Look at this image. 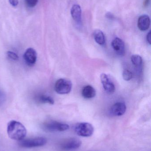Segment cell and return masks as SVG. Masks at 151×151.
Segmentation results:
<instances>
[{
	"label": "cell",
	"mask_w": 151,
	"mask_h": 151,
	"mask_svg": "<svg viewBox=\"0 0 151 151\" xmlns=\"http://www.w3.org/2000/svg\"><path fill=\"white\" fill-rule=\"evenodd\" d=\"M7 131L9 137L15 141H22L27 134L26 129L25 126L17 121H11L8 123Z\"/></svg>",
	"instance_id": "cell-1"
},
{
	"label": "cell",
	"mask_w": 151,
	"mask_h": 151,
	"mask_svg": "<svg viewBox=\"0 0 151 151\" xmlns=\"http://www.w3.org/2000/svg\"><path fill=\"white\" fill-rule=\"evenodd\" d=\"M74 131L78 135L83 137H89L93 135L94 128L87 122L78 123L74 127Z\"/></svg>",
	"instance_id": "cell-2"
},
{
	"label": "cell",
	"mask_w": 151,
	"mask_h": 151,
	"mask_svg": "<svg viewBox=\"0 0 151 151\" xmlns=\"http://www.w3.org/2000/svg\"><path fill=\"white\" fill-rule=\"evenodd\" d=\"M69 126L66 123L51 120L43 123V128L48 132H63L69 129Z\"/></svg>",
	"instance_id": "cell-3"
},
{
	"label": "cell",
	"mask_w": 151,
	"mask_h": 151,
	"mask_svg": "<svg viewBox=\"0 0 151 151\" xmlns=\"http://www.w3.org/2000/svg\"><path fill=\"white\" fill-rule=\"evenodd\" d=\"M72 87V84L70 80L65 78H61L56 82L55 90L58 94L64 95L71 92Z\"/></svg>",
	"instance_id": "cell-4"
},
{
	"label": "cell",
	"mask_w": 151,
	"mask_h": 151,
	"mask_svg": "<svg viewBox=\"0 0 151 151\" xmlns=\"http://www.w3.org/2000/svg\"><path fill=\"white\" fill-rule=\"evenodd\" d=\"M47 142L46 138L43 137H37L30 139L22 140L20 141L19 145L25 148H33L41 147L45 145Z\"/></svg>",
	"instance_id": "cell-5"
},
{
	"label": "cell",
	"mask_w": 151,
	"mask_h": 151,
	"mask_svg": "<svg viewBox=\"0 0 151 151\" xmlns=\"http://www.w3.org/2000/svg\"><path fill=\"white\" fill-rule=\"evenodd\" d=\"M81 140L75 137L66 138L63 141L60 145L61 150L65 151L75 150L81 147Z\"/></svg>",
	"instance_id": "cell-6"
},
{
	"label": "cell",
	"mask_w": 151,
	"mask_h": 151,
	"mask_svg": "<svg viewBox=\"0 0 151 151\" xmlns=\"http://www.w3.org/2000/svg\"><path fill=\"white\" fill-rule=\"evenodd\" d=\"M100 79L104 89L106 92L110 94L114 93L115 91V85L109 76L105 73H102L100 76Z\"/></svg>",
	"instance_id": "cell-7"
},
{
	"label": "cell",
	"mask_w": 151,
	"mask_h": 151,
	"mask_svg": "<svg viewBox=\"0 0 151 151\" xmlns=\"http://www.w3.org/2000/svg\"><path fill=\"white\" fill-rule=\"evenodd\" d=\"M25 62L28 66H34L37 60V53L34 49L29 48L25 51L23 55Z\"/></svg>",
	"instance_id": "cell-8"
},
{
	"label": "cell",
	"mask_w": 151,
	"mask_h": 151,
	"mask_svg": "<svg viewBox=\"0 0 151 151\" xmlns=\"http://www.w3.org/2000/svg\"><path fill=\"white\" fill-rule=\"evenodd\" d=\"M111 46L115 52L120 56H123L126 53L125 44L123 41L119 38H116L111 42Z\"/></svg>",
	"instance_id": "cell-9"
},
{
	"label": "cell",
	"mask_w": 151,
	"mask_h": 151,
	"mask_svg": "<svg viewBox=\"0 0 151 151\" xmlns=\"http://www.w3.org/2000/svg\"><path fill=\"white\" fill-rule=\"evenodd\" d=\"M126 110V106L124 103L118 102L113 104L111 107V114L114 116H120L123 115Z\"/></svg>",
	"instance_id": "cell-10"
},
{
	"label": "cell",
	"mask_w": 151,
	"mask_h": 151,
	"mask_svg": "<svg viewBox=\"0 0 151 151\" xmlns=\"http://www.w3.org/2000/svg\"><path fill=\"white\" fill-rule=\"evenodd\" d=\"M71 13L72 17L76 24H81L82 9L80 6L78 4H74L71 9Z\"/></svg>",
	"instance_id": "cell-11"
},
{
	"label": "cell",
	"mask_w": 151,
	"mask_h": 151,
	"mask_svg": "<svg viewBox=\"0 0 151 151\" xmlns=\"http://www.w3.org/2000/svg\"><path fill=\"white\" fill-rule=\"evenodd\" d=\"M150 25V19L147 15H143L139 17L138 19V28L142 31H145L149 29Z\"/></svg>",
	"instance_id": "cell-12"
},
{
	"label": "cell",
	"mask_w": 151,
	"mask_h": 151,
	"mask_svg": "<svg viewBox=\"0 0 151 151\" xmlns=\"http://www.w3.org/2000/svg\"><path fill=\"white\" fill-rule=\"evenodd\" d=\"M95 90L90 85H87L83 88L82 91V96L85 99H90L93 98L96 96Z\"/></svg>",
	"instance_id": "cell-13"
},
{
	"label": "cell",
	"mask_w": 151,
	"mask_h": 151,
	"mask_svg": "<svg viewBox=\"0 0 151 151\" xmlns=\"http://www.w3.org/2000/svg\"><path fill=\"white\" fill-rule=\"evenodd\" d=\"M94 37L96 42L99 45L103 46L105 44V36L104 34L101 30H95L94 32Z\"/></svg>",
	"instance_id": "cell-14"
},
{
	"label": "cell",
	"mask_w": 151,
	"mask_h": 151,
	"mask_svg": "<svg viewBox=\"0 0 151 151\" xmlns=\"http://www.w3.org/2000/svg\"><path fill=\"white\" fill-rule=\"evenodd\" d=\"M37 101L41 104H54V100L51 97L46 95H40L37 97Z\"/></svg>",
	"instance_id": "cell-15"
},
{
	"label": "cell",
	"mask_w": 151,
	"mask_h": 151,
	"mask_svg": "<svg viewBox=\"0 0 151 151\" xmlns=\"http://www.w3.org/2000/svg\"><path fill=\"white\" fill-rule=\"evenodd\" d=\"M131 60L133 64L136 67H140L142 65V58L139 55H134L132 56L131 58Z\"/></svg>",
	"instance_id": "cell-16"
},
{
	"label": "cell",
	"mask_w": 151,
	"mask_h": 151,
	"mask_svg": "<svg viewBox=\"0 0 151 151\" xmlns=\"http://www.w3.org/2000/svg\"><path fill=\"white\" fill-rule=\"evenodd\" d=\"M122 77L125 81H129L133 78V74L129 70H125L122 73Z\"/></svg>",
	"instance_id": "cell-17"
},
{
	"label": "cell",
	"mask_w": 151,
	"mask_h": 151,
	"mask_svg": "<svg viewBox=\"0 0 151 151\" xmlns=\"http://www.w3.org/2000/svg\"><path fill=\"white\" fill-rule=\"evenodd\" d=\"M7 55L9 58L13 61H17L19 59V57L17 55L12 51H8L7 52Z\"/></svg>",
	"instance_id": "cell-18"
},
{
	"label": "cell",
	"mask_w": 151,
	"mask_h": 151,
	"mask_svg": "<svg viewBox=\"0 0 151 151\" xmlns=\"http://www.w3.org/2000/svg\"><path fill=\"white\" fill-rule=\"evenodd\" d=\"M27 6L29 7H35L37 4L38 0H25Z\"/></svg>",
	"instance_id": "cell-19"
},
{
	"label": "cell",
	"mask_w": 151,
	"mask_h": 151,
	"mask_svg": "<svg viewBox=\"0 0 151 151\" xmlns=\"http://www.w3.org/2000/svg\"><path fill=\"white\" fill-rule=\"evenodd\" d=\"M9 2L12 6L14 7L17 6L18 4V0H9Z\"/></svg>",
	"instance_id": "cell-20"
},
{
	"label": "cell",
	"mask_w": 151,
	"mask_h": 151,
	"mask_svg": "<svg viewBox=\"0 0 151 151\" xmlns=\"http://www.w3.org/2000/svg\"><path fill=\"white\" fill-rule=\"evenodd\" d=\"M146 39H147V41L148 42V43L150 44H151V31H150L149 33H148V34L147 35V37H146Z\"/></svg>",
	"instance_id": "cell-21"
},
{
	"label": "cell",
	"mask_w": 151,
	"mask_h": 151,
	"mask_svg": "<svg viewBox=\"0 0 151 151\" xmlns=\"http://www.w3.org/2000/svg\"><path fill=\"white\" fill-rule=\"evenodd\" d=\"M150 0H144L143 2L144 6L147 7L150 4Z\"/></svg>",
	"instance_id": "cell-22"
},
{
	"label": "cell",
	"mask_w": 151,
	"mask_h": 151,
	"mask_svg": "<svg viewBox=\"0 0 151 151\" xmlns=\"http://www.w3.org/2000/svg\"><path fill=\"white\" fill-rule=\"evenodd\" d=\"M106 17H108V18L110 19H113L114 18V17H113V14H111V13H110V12L107 13V14H106Z\"/></svg>",
	"instance_id": "cell-23"
}]
</instances>
